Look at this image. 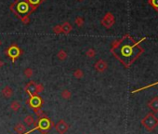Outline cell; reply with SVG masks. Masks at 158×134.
Segmentation results:
<instances>
[{"label":"cell","mask_w":158,"mask_h":134,"mask_svg":"<svg viewBox=\"0 0 158 134\" xmlns=\"http://www.w3.org/2000/svg\"><path fill=\"white\" fill-rule=\"evenodd\" d=\"M144 39L142 38L140 42H136L129 35H126L113 43L111 51L126 68H128L142 54L143 49L140 44Z\"/></svg>","instance_id":"1"},{"label":"cell","mask_w":158,"mask_h":134,"mask_svg":"<svg viewBox=\"0 0 158 134\" xmlns=\"http://www.w3.org/2000/svg\"><path fill=\"white\" fill-rule=\"evenodd\" d=\"M12 7L14 12L22 19L32 11V6L27 0H16Z\"/></svg>","instance_id":"2"},{"label":"cell","mask_w":158,"mask_h":134,"mask_svg":"<svg viewBox=\"0 0 158 134\" xmlns=\"http://www.w3.org/2000/svg\"><path fill=\"white\" fill-rule=\"evenodd\" d=\"M52 125H53V123H52V121L50 120L49 118H47V117H42V118H39L37 120L36 124H35V127L32 128V130L30 131H26L24 134H30L33 131H39L41 133H46L49 130H50V128L52 127Z\"/></svg>","instance_id":"3"},{"label":"cell","mask_w":158,"mask_h":134,"mask_svg":"<svg viewBox=\"0 0 158 134\" xmlns=\"http://www.w3.org/2000/svg\"><path fill=\"white\" fill-rule=\"evenodd\" d=\"M141 125L147 131H152L158 127V117L151 112L141 119Z\"/></svg>","instance_id":"4"},{"label":"cell","mask_w":158,"mask_h":134,"mask_svg":"<svg viewBox=\"0 0 158 134\" xmlns=\"http://www.w3.org/2000/svg\"><path fill=\"white\" fill-rule=\"evenodd\" d=\"M27 103H29V106L35 110V113H37L38 111H40V107L42 106L43 100L40 96H38L37 94H35V95H32L30 97V100H28Z\"/></svg>","instance_id":"5"},{"label":"cell","mask_w":158,"mask_h":134,"mask_svg":"<svg viewBox=\"0 0 158 134\" xmlns=\"http://www.w3.org/2000/svg\"><path fill=\"white\" fill-rule=\"evenodd\" d=\"M25 89H26V91L29 93L30 96H32V95H35L38 92L42 91L43 88L39 85H36L35 83L30 82L29 84H27V86L25 87Z\"/></svg>","instance_id":"6"},{"label":"cell","mask_w":158,"mask_h":134,"mask_svg":"<svg viewBox=\"0 0 158 134\" xmlns=\"http://www.w3.org/2000/svg\"><path fill=\"white\" fill-rule=\"evenodd\" d=\"M7 54H8V56L9 57V58L12 60V61H14L19 56H20L21 50H20V49H19L17 46L13 45V46L8 47V50H7Z\"/></svg>","instance_id":"7"},{"label":"cell","mask_w":158,"mask_h":134,"mask_svg":"<svg viewBox=\"0 0 158 134\" xmlns=\"http://www.w3.org/2000/svg\"><path fill=\"white\" fill-rule=\"evenodd\" d=\"M148 107H149L152 113H158V97H154L149 103H148Z\"/></svg>","instance_id":"8"},{"label":"cell","mask_w":158,"mask_h":134,"mask_svg":"<svg viewBox=\"0 0 158 134\" xmlns=\"http://www.w3.org/2000/svg\"><path fill=\"white\" fill-rule=\"evenodd\" d=\"M69 128V126L63 121V120H61L58 124L56 125V130L58 131L59 133L61 134H63L67 131V130Z\"/></svg>","instance_id":"9"},{"label":"cell","mask_w":158,"mask_h":134,"mask_svg":"<svg viewBox=\"0 0 158 134\" xmlns=\"http://www.w3.org/2000/svg\"><path fill=\"white\" fill-rule=\"evenodd\" d=\"M96 69L97 70H99L100 72H102V71H104L105 69H106V67H107V64H106V63H104L103 61H99L97 64H96Z\"/></svg>","instance_id":"10"},{"label":"cell","mask_w":158,"mask_h":134,"mask_svg":"<svg viewBox=\"0 0 158 134\" xmlns=\"http://www.w3.org/2000/svg\"><path fill=\"white\" fill-rule=\"evenodd\" d=\"M15 131H16L18 133L22 134L23 132H25V127L23 126L22 124L19 123L18 125H16V126H15Z\"/></svg>","instance_id":"11"},{"label":"cell","mask_w":158,"mask_h":134,"mask_svg":"<svg viewBox=\"0 0 158 134\" xmlns=\"http://www.w3.org/2000/svg\"><path fill=\"white\" fill-rule=\"evenodd\" d=\"M27 1L29 2V4L32 6V8H35V7H37L38 5L41 3L42 0H27Z\"/></svg>","instance_id":"12"},{"label":"cell","mask_w":158,"mask_h":134,"mask_svg":"<svg viewBox=\"0 0 158 134\" xmlns=\"http://www.w3.org/2000/svg\"><path fill=\"white\" fill-rule=\"evenodd\" d=\"M24 121H25V123L27 124L28 126H30L31 124L33 123V117L32 116H27L25 117V119H24Z\"/></svg>","instance_id":"13"},{"label":"cell","mask_w":158,"mask_h":134,"mask_svg":"<svg viewBox=\"0 0 158 134\" xmlns=\"http://www.w3.org/2000/svg\"><path fill=\"white\" fill-rule=\"evenodd\" d=\"M149 3L158 11V0H149Z\"/></svg>","instance_id":"14"}]
</instances>
